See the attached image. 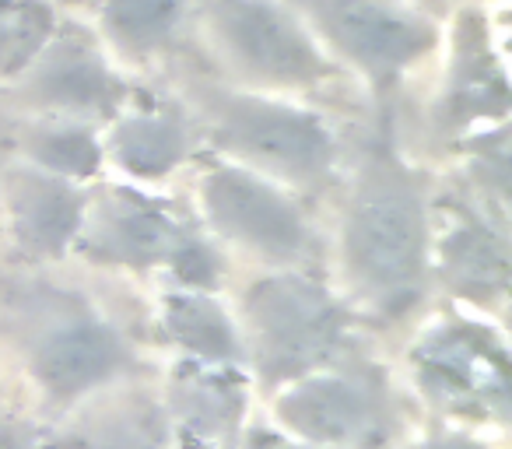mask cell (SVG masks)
<instances>
[{"instance_id":"cell-14","label":"cell","mask_w":512,"mask_h":449,"mask_svg":"<svg viewBox=\"0 0 512 449\" xmlns=\"http://www.w3.org/2000/svg\"><path fill=\"white\" fill-rule=\"evenodd\" d=\"M64 449H172V435L155 400L123 397L81 418L67 432Z\"/></svg>"},{"instance_id":"cell-19","label":"cell","mask_w":512,"mask_h":449,"mask_svg":"<svg viewBox=\"0 0 512 449\" xmlns=\"http://www.w3.org/2000/svg\"><path fill=\"white\" fill-rule=\"evenodd\" d=\"M53 11L39 0H22L0 15V78H18L53 36Z\"/></svg>"},{"instance_id":"cell-15","label":"cell","mask_w":512,"mask_h":449,"mask_svg":"<svg viewBox=\"0 0 512 449\" xmlns=\"http://www.w3.org/2000/svg\"><path fill=\"white\" fill-rule=\"evenodd\" d=\"M442 271L456 292L477 302L502 295L509 278V246L502 229H491L481 214H470L442 253Z\"/></svg>"},{"instance_id":"cell-8","label":"cell","mask_w":512,"mask_h":449,"mask_svg":"<svg viewBox=\"0 0 512 449\" xmlns=\"http://www.w3.org/2000/svg\"><path fill=\"white\" fill-rule=\"evenodd\" d=\"M330 57L386 88L439 46L432 18L404 0H285Z\"/></svg>"},{"instance_id":"cell-10","label":"cell","mask_w":512,"mask_h":449,"mask_svg":"<svg viewBox=\"0 0 512 449\" xmlns=\"http://www.w3.org/2000/svg\"><path fill=\"white\" fill-rule=\"evenodd\" d=\"M18 78L25 99L53 120L85 123L88 116L120 113L123 81L113 74L99 46L78 32L53 29V36Z\"/></svg>"},{"instance_id":"cell-12","label":"cell","mask_w":512,"mask_h":449,"mask_svg":"<svg viewBox=\"0 0 512 449\" xmlns=\"http://www.w3.org/2000/svg\"><path fill=\"white\" fill-rule=\"evenodd\" d=\"M193 0H95L99 29L120 57L155 60L179 43Z\"/></svg>"},{"instance_id":"cell-4","label":"cell","mask_w":512,"mask_h":449,"mask_svg":"<svg viewBox=\"0 0 512 449\" xmlns=\"http://www.w3.org/2000/svg\"><path fill=\"white\" fill-rule=\"evenodd\" d=\"M348 309L323 285L295 271L260 278L242 295V358L260 383L281 390L316 369L341 362L348 344Z\"/></svg>"},{"instance_id":"cell-3","label":"cell","mask_w":512,"mask_h":449,"mask_svg":"<svg viewBox=\"0 0 512 449\" xmlns=\"http://www.w3.org/2000/svg\"><path fill=\"white\" fill-rule=\"evenodd\" d=\"M197 113L204 137L239 169L288 190H323L337 176L341 141L313 109L253 88H204Z\"/></svg>"},{"instance_id":"cell-22","label":"cell","mask_w":512,"mask_h":449,"mask_svg":"<svg viewBox=\"0 0 512 449\" xmlns=\"http://www.w3.org/2000/svg\"><path fill=\"white\" fill-rule=\"evenodd\" d=\"M295 449H316V446H295Z\"/></svg>"},{"instance_id":"cell-16","label":"cell","mask_w":512,"mask_h":449,"mask_svg":"<svg viewBox=\"0 0 512 449\" xmlns=\"http://www.w3.org/2000/svg\"><path fill=\"white\" fill-rule=\"evenodd\" d=\"M169 330L200 362L228 365L242 358L239 327L207 295H179L169 306Z\"/></svg>"},{"instance_id":"cell-5","label":"cell","mask_w":512,"mask_h":449,"mask_svg":"<svg viewBox=\"0 0 512 449\" xmlns=\"http://www.w3.org/2000/svg\"><path fill=\"white\" fill-rule=\"evenodd\" d=\"M200 25L232 78L253 92H309L337 74L285 0H200Z\"/></svg>"},{"instance_id":"cell-1","label":"cell","mask_w":512,"mask_h":449,"mask_svg":"<svg viewBox=\"0 0 512 449\" xmlns=\"http://www.w3.org/2000/svg\"><path fill=\"white\" fill-rule=\"evenodd\" d=\"M337 271L351 302L379 320L414 313L428 295V186L393 151H369L348 176L337 221Z\"/></svg>"},{"instance_id":"cell-21","label":"cell","mask_w":512,"mask_h":449,"mask_svg":"<svg viewBox=\"0 0 512 449\" xmlns=\"http://www.w3.org/2000/svg\"><path fill=\"white\" fill-rule=\"evenodd\" d=\"M18 4H22V0H0V15H4V11H11V8H18Z\"/></svg>"},{"instance_id":"cell-7","label":"cell","mask_w":512,"mask_h":449,"mask_svg":"<svg viewBox=\"0 0 512 449\" xmlns=\"http://www.w3.org/2000/svg\"><path fill=\"white\" fill-rule=\"evenodd\" d=\"M274 414L316 449H376L400 421L390 379L365 362H334L281 386Z\"/></svg>"},{"instance_id":"cell-20","label":"cell","mask_w":512,"mask_h":449,"mask_svg":"<svg viewBox=\"0 0 512 449\" xmlns=\"http://www.w3.org/2000/svg\"><path fill=\"white\" fill-rule=\"evenodd\" d=\"M418 449H488V446L467 439V435H435V439H428L425 446H418Z\"/></svg>"},{"instance_id":"cell-11","label":"cell","mask_w":512,"mask_h":449,"mask_svg":"<svg viewBox=\"0 0 512 449\" xmlns=\"http://www.w3.org/2000/svg\"><path fill=\"white\" fill-rule=\"evenodd\" d=\"M88 193L74 179L53 176L36 165H0V211L11 246L29 260L64 257L85 221Z\"/></svg>"},{"instance_id":"cell-9","label":"cell","mask_w":512,"mask_h":449,"mask_svg":"<svg viewBox=\"0 0 512 449\" xmlns=\"http://www.w3.org/2000/svg\"><path fill=\"white\" fill-rule=\"evenodd\" d=\"M74 243L88 260L113 267H183L190 285H204L218 274V260L193 232L158 200L141 193L113 190L99 200H88L85 221Z\"/></svg>"},{"instance_id":"cell-17","label":"cell","mask_w":512,"mask_h":449,"mask_svg":"<svg viewBox=\"0 0 512 449\" xmlns=\"http://www.w3.org/2000/svg\"><path fill=\"white\" fill-rule=\"evenodd\" d=\"M428 369L439 376L446 393L491 390L495 397L505 400L502 355L491 358L488 341H474V330H467V334H439L435 348L428 351Z\"/></svg>"},{"instance_id":"cell-13","label":"cell","mask_w":512,"mask_h":449,"mask_svg":"<svg viewBox=\"0 0 512 449\" xmlns=\"http://www.w3.org/2000/svg\"><path fill=\"white\" fill-rule=\"evenodd\" d=\"M190 151V123L179 109L120 116L109 134V155L116 165L141 179H162Z\"/></svg>"},{"instance_id":"cell-18","label":"cell","mask_w":512,"mask_h":449,"mask_svg":"<svg viewBox=\"0 0 512 449\" xmlns=\"http://www.w3.org/2000/svg\"><path fill=\"white\" fill-rule=\"evenodd\" d=\"M25 162L36 165L43 172L64 179H81L88 172H95L102 151L95 144L92 130L85 123H64V120H50L39 123L25 134Z\"/></svg>"},{"instance_id":"cell-6","label":"cell","mask_w":512,"mask_h":449,"mask_svg":"<svg viewBox=\"0 0 512 449\" xmlns=\"http://www.w3.org/2000/svg\"><path fill=\"white\" fill-rule=\"evenodd\" d=\"M200 218L232 250L295 271L316 250V229L288 186L232 162L211 165L197 186Z\"/></svg>"},{"instance_id":"cell-2","label":"cell","mask_w":512,"mask_h":449,"mask_svg":"<svg viewBox=\"0 0 512 449\" xmlns=\"http://www.w3.org/2000/svg\"><path fill=\"white\" fill-rule=\"evenodd\" d=\"M0 316L32 386L57 407L113 390L141 369L134 337L71 288H18L0 302Z\"/></svg>"}]
</instances>
